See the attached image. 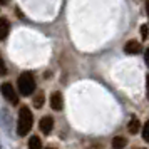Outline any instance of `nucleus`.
<instances>
[{"label":"nucleus","mask_w":149,"mask_h":149,"mask_svg":"<svg viewBox=\"0 0 149 149\" xmlns=\"http://www.w3.org/2000/svg\"><path fill=\"white\" fill-rule=\"evenodd\" d=\"M32 124H34V116H32V111L29 107H20L19 111V122H17V132L19 136H24L29 134L30 132V129H32Z\"/></svg>","instance_id":"nucleus-1"},{"label":"nucleus","mask_w":149,"mask_h":149,"mask_svg":"<svg viewBox=\"0 0 149 149\" xmlns=\"http://www.w3.org/2000/svg\"><path fill=\"white\" fill-rule=\"evenodd\" d=\"M17 86H19V92L22 95H30L35 92V79L30 72H24V74L19 75V81H17Z\"/></svg>","instance_id":"nucleus-2"},{"label":"nucleus","mask_w":149,"mask_h":149,"mask_svg":"<svg viewBox=\"0 0 149 149\" xmlns=\"http://www.w3.org/2000/svg\"><path fill=\"white\" fill-rule=\"evenodd\" d=\"M0 91H2V95H3L10 104H14V106L19 104V95H17V92H15V89L12 87L10 82H3L2 87H0Z\"/></svg>","instance_id":"nucleus-3"},{"label":"nucleus","mask_w":149,"mask_h":149,"mask_svg":"<svg viewBox=\"0 0 149 149\" xmlns=\"http://www.w3.org/2000/svg\"><path fill=\"white\" fill-rule=\"evenodd\" d=\"M39 127H40V131L44 134H49V132L54 129V119H52L50 116H44L40 119V122H39Z\"/></svg>","instance_id":"nucleus-4"},{"label":"nucleus","mask_w":149,"mask_h":149,"mask_svg":"<svg viewBox=\"0 0 149 149\" xmlns=\"http://www.w3.org/2000/svg\"><path fill=\"white\" fill-rule=\"evenodd\" d=\"M62 106H64V101H62V94L61 92H54L50 95V107L54 111H62Z\"/></svg>","instance_id":"nucleus-5"},{"label":"nucleus","mask_w":149,"mask_h":149,"mask_svg":"<svg viewBox=\"0 0 149 149\" xmlns=\"http://www.w3.org/2000/svg\"><path fill=\"white\" fill-rule=\"evenodd\" d=\"M124 52H126V54H139V52H141V44H139V42L137 40H129L127 44H126V45H124Z\"/></svg>","instance_id":"nucleus-6"},{"label":"nucleus","mask_w":149,"mask_h":149,"mask_svg":"<svg viewBox=\"0 0 149 149\" xmlns=\"http://www.w3.org/2000/svg\"><path fill=\"white\" fill-rule=\"evenodd\" d=\"M8 32H10V24L5 17H0V40L7 39Z\"/></svg>","instance_id":"nucleus-7"},{"label":"nucleus","mask_w":149,"mask_h":149,"mask_svg":"<svg viewBox=\"0 0 149 149\" xmlns=\"http://www.w3.org/2000/svg\"><path fill=\"white\" fill-rule=\"evenodd\" d=\"M126 144H127V141L122 136H116L114 139H112V149H124Z\"/></svg>","instance_id":"nucleus-8"},{"label":"nucleus","mask_w":149,"mask_h":149,"mask_svg":"<svg viewBox=\"0 0 149 149\" xmlns=\"http://www.w3.org/2000/svg\"><path fill=\"white\" fill-rule=\"evenodd\" d=\"M29 149H42V141L39 136H32L29 141Z\"/></svg>","instance_id":"nucleus-9"},{"label":"nucleus","mask_w":149,"mask_h":149,"mask_svg":"<svg viewBox=\"0 0 149 149\" xmlns=\"http://www.w3.org/2000/svg\"><path fill=\"white\" fill-rule=\"evenodd\" d=\"M127 129H129V132H131V134H136V132L139 131V121H137V117H132V119L129 121Z\"/></svg>","instance_id":"nucleus-10"},{"label":"nucleus","mask_w":149,"mask_h":149,"mask_svg":"<svg viewBox=\"0 0 149 149\" xmlns=\"http://www.w3.org/2000/svg\"><path fill=\"white\" fill-rule=\"evenodd\" d=\"M34 106H35V107H42V106H44V94H42V92H39V94L35 95Z\"/></svg>","instance_id":"nucleus-11"},{"label":"nucleus","mask_w":149,"mask_h":149,"mask_svg":"<svg viewBox=\"0 0 149 149\" xmlns=\"http://www.w3.org/2000/svg\"><path fill=\"white\" fill-rule=\"evenodd\" d=\"M142 139L146 142H149V121L144 124V129H142Z\"/></svg>","instance_id":"nucleus-12"},{"label":"nucleus","mask_w":149,"mask_h":149,"mask_svg":"<svg viewBox=\"0 0 149 149\" xmlns=\"http://www.w3.org/2000/svg\"><path fill=\"white\" fill-rule=\"evenodd\" d=\"M5 74H7V67H5V62L0 55V75H5Z\"/></svg>","instance_id":"nucleus-13"},{"label":"nucleus","mask_w":149,"mask_h":149,"mask_svg":"<svg viewBox=\"0 0 149 149\" xmlns=\"http://www.w3.org/2000/svg\"><path fill=\"white\" fill-rule=\"evenodd\" d=\"M148 34H149V30H148V25L144 24L141 27V35H142V39H148Z\"/></svg>","instance_id":"nucleus-14"},{"label":"nucleus","mask_w":149,"mask_h":149,"mask_svg":"<svg viewBox=\"0 0 149 149\" xmlns=\"http://www.w3.org/2000/svg\"><path fill=\"white\" fill-rule=\"evenodd\" d=\"M144 61H146V65L149 67V47L146 49V54H144Z\"/></svg>","instance_id":"nucleus-15"},{"label":"nucleus","mask_w":149,"mask_h":149,"mask_svg":"<svg viewBox=\"0 0 149 149\" xmlns=\"http://www.w3.org/2000/svg\"><path fill=\"white\" fill-rule=\"evenodd\" d=\"M146 87H148V99H149V75L146 77Z\"/></svg>","instance_id":"nucleus-16"},{"label":"nucleus","mask_w":149,"mask_h":149,"mask_svg":"<svg viewBox=\"0 0 149 149\" xmlns=\"http://www.w3.org/2000/svg\"><path fill=\"white\" fill-rule=\"evenodd\" d=\"M146 10H148V17H149V0H146Z\"/></svg>","instance_id":"nucleus-17"},{"label":"nucleus","mask_w":149,"mask_h":149,"mask_svg":"<svg viewBox=\"0 0 149 149\" xmlns=\"http://www.w3.org/2000/svg\"><path fill=\"white\" fill-rule=\"evenodd\" d=\"M8 0H0V3H7Z\"/></svg>","instance_id":"nucleus-18"},{"label":"nucleus","mask_w":149,"mask_h":149,"mask_svg":"<svg viewBox=\"0 0 149 149\" xmlns=\"http://www.w3.org/2000/svg\"><path fill=\"white\" fill-rule=\"evenodd\" d=\"M49 149H55V148H49Z\"/></svg>","instance_id":"nucleus-19"}]
</instances>
